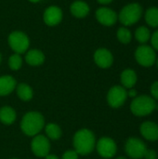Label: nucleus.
<instances>
[{
    "label": "nucleus",
    "mask_w": 158,
    "mask_h": 159,
    "mask_svg": "<svg viewBox=\"0 0 158 159\" xmlns=\"http://www.w3.org/2000/svg\"><path fill=\"white\" fill-rule=\"evenodd\" d=\"M94 133L88 129H81L75 132L73 138L74 150L81 156H87L93 152L96 147Z\"/></svg>",
    "instance_id": "1"
},
{
    "label": "nucleus",
    "mask_w": 158,
    "mask_h": 159,
    "mask_svg": "<svg viewBox=\"0 0 158 159\" xmlns=\"http://www.w3.org/2000/svg\"><path fill=\"white\" fill-rule=\"evenodd\" d=\"M45 127V118L39 112L32 111L26 113L20 121L21 131L29 137H34Z\"/></svg>",
    "instance_id": "2"
},
{
    "label": "nucleus",
    "mask_w": 158,
    "mask_h": 159,
    "mask_svg": "<svg viewBox=\"0 0 158 159\" xmlns=\"http://www.w3.org/2000/svg\"><path fill=\"white\" fill-rule=\"evenodd\" d=\"M156 101L151 96L141 95L134 98L130 103V111L136 116H147L156 109Z\"/></svg>",
    "instance_id": "3"
},
{
    "label": "nucleus",
    "mask_w": 158,
    "mask_h": 159,
    "mask_svg": "<svg viewBox=\"0 0 158 159\" xmlns=\"http://www.w3.org/2000/svg\"><path fill=\"white\" fill-rule=\"evenodd\" d=\"M142 7L138 3H130L126 5L118 14V20L124 26L135 24L142 18Z\"/></svg>",
    "instance_id": "4"
},
{
    "label": "nucleus",
    "mask_w": 158,
    "mask_h": 159,
    "mask_svg": "<svg viewBox=\"0 0 158 159\" xmlns=\"http://www.w3.org/2000/svg\"><path fill=\"white\" fill-rule=\"evenodd\" d=\"M7 43L9 48L17 54L25 53L30 47V39L28 35L21 31H13L8 34Z\"/></svg>",
    "instance_id": "5"
},
{
    "label": "nucleus",
    "mask_w": 158,
    "mask_h": 159,
    "mask_svg": "<svg viewBox=\"0 0 158 159\" xmlns=\"http://www.w3.org/2000/svg\"><path fill=\"white\" fill-rule=\"evenodd\" d=\"M136 61L143 67H151L156 61V54L155 49L147 45H142L135 51Z\"/></svg>",
    "instance_id": "6"
},
{
    "label": "nucleus",
    "mask_w": 158,
    "mask_h": 159,
    "mask_svg": "<svg viewBox=\"0 0 158 159\" xmlns=\"http://www.w3.org/2000/svg\"><path fill=\"white\" fill-rule=\"evenodd\" d=\"M147 147L143 141L139 138L130 137L125 144V151L129 157L132 159H142Z\"/></svg>",
    "instance_id": "7"
},
{
    "label": "nucleus",
    "mask_w": 158,
    "mask_h": 159,
    "mask_svg": "<svg viewBox=\"0 0 158 159\" xmlns=\"http://www.w3.org/2000/svg\"><path fill=\"white\" fill-rule=\"evenodd\" d=\"M128 99V91L122 86H114L112 87L107 93V102L108 104L115 109L120 108L123 106Z\"/></svg>",
    "instance_id": "8"
},
{
    "label": "nucleus",
    "mask_w": 158,
    "mask_h": 159,
    "mask_svg": "<svg viewBox=\"0 0 158 159\" xmlns=\"http://www.w3.org/2000/svg\"><path fill=\"white\" fill-rule=\"evenodd\" d=\"M95 148L98 154L104 159L113 158L117 152L116 143L110 137H102L96 143Z\"/></svg>",
    "instance_id": "9"
},
{
    "label": "nucleus",
    "mask_w": 158,
    "mask_h": 159,
    "mask_svg": "<svg viewBox=\"0 0 158 159\" xmlns=\"http://www.w3.org/2000/svg\"><path fill=\"white\" fill-rule=\"evenodd\" d=\"M31 149L34 156L38 157H46L50 151V143L48 138L44 135H35L32 140Z\"/></svg>",
    "instance_id": "10"
},
{
    "label": "nucleus",
    "mask_w": 158,
    "mask_h": 159,
    "mask_svg": "<svg viewBox=\"0 0 158 159\" xmlns=\"http://www.w3.org/2000/svg\"><path fill=\"white\" fill-rule=\"evenodd\" d=\"M63 18V12L58 6H49L43 13V20L47 26H56L60 24Z\"/></svg>",
    "instance_id": "11"
},
{
    "label": "nucleus",
    "mask_w": 158,
    "mask_h": 159,
    "mask_svg": "<svg viewBox=\"0 0 158 159\" xmlns=\"http://www.w3.org/2000/svg\"><path fill=\"white\" fill-rule=\"evenodd\" d=\"M95 17L98 22L104 26H112L115 24L118 20V14L112 8L102 7L98 8L95 12Z\"/></svg>",
    "instance_id": "12"
},
{
    "label": "nucleus",
    "mask_w": 158,
    "mask_h": 159,
    "mask_svg": "<svg viewBox=\"0 0 158 159\" xmlns=\"http://www.w3.org/2000/svg\"><path fill=\"white\" fill-rule=\"evenodd\" d=\"M93 59H94V61L97 64V66H99L100 68H102V69L110 68L114 62V56H113L112 52L109 49L104 48H98L94 52Z\"/></svg>",
    "instance_id": "13"
},
{
    "label": "nucleus",
    "mask_w": 158,
    "mask_h": 159,
    "mask_svg": "<svg viewBox=\"0 0 158 159\" xmlns=\"http://www.w3.org/2000/svg\"><path fill=\"white\" fill-rule=\"evenodd\" d=\"M140 132L149 142H156L158 140V125L153 121L143 122L140 127Z\"/></svg>",
    "instance_id": "14"
},
{
    "label": "nucleus",
    "mask_w": 158,
    "mask_h": 159,
    "mask_svg": "<svg viewBox=\"0 0 158 159\" xmlns=\"http://www.w3.org/2000/svg\"><path fill=\"white\" fill-rule=\"evenodd\" d=\"M71 14L78 19H83L89 14L90 7L88 3L82 0H75L70 6Z\"/></svg>",
    "instance_id": "15"
},
{
    "label": "nucleus",
    "mask_w": 158,
    "mask_h": 159,
    "mask_svg": "<svg viewBox=\"0 0 158 159\" xmlns=\"http://www.w3.org/2000/svg\"><path fill=\"white\" fill-rule=\"evenodd\" d=\"M45 54L36 48L28 49L25 54V61L31 66H39L42 65L45 61Z\"/></svg>",
    "instance_id": "16"
},
{
    "label": "nucleus",
    "mask_w": 158,
    "mask_h": 159,
    "mask_svg": "<svg viewBox=\"0 0 158 159\" xmlns=\"http://www.w3.org/2000/svg\"><path fill=\"white\" fill-rule=\"evenodd\" d=\"M17 82L11 75L0 76V96H7L16 89Z\"/></svg>",
    "instance_id": "17"
},
{
    "label": "nucleus",
    "mask_w": 158,
    "mask_h": 159,
    "mask_svg": "<svg viewBox=\"0 0 158 159\" xmlns=\"http://www.w3.org/2000/svg\"><path fill=\"white\" fill-rule=\"evenodd\" d=\"M138 80V76L136 72L133 69H125L120 75V81L122 84V87H124L126 89H129L134 88Z\"/></svg>",
    "instance_id": "18"
},
{
    "label": "nucleus",
    "mask_w": 158,
    "mask_h": 159,
    "mask_svg": "<svg viewBox=\"0 0 158 159\" xmlns=\"http://www.w3.org/2000/svg\"><path fill=\"white\" fill-rule=\"evenodd\" d=\"M17 117L16 111L11 106H3L0 109V121L5 125H11Z\"/></svg>",
    "instance_id": "19"
},
{
    "label": "nucleus",
    "mask_w": 158,
    "mask_h": 159,
    "mask_svg": "<svg viewBox=\"0 0 158 159\" xmlns=\"http://www.w3.org/2000/svg\"><path fill=\"white\" fill-rule=\"evenodd\" d=\"M18 97L23 102H29L33 99L34 91L33 89L26 83H20L16 88Z\"/></svg>",
    "instance_id": "20"
},
{
    "label": "nucleus",
    "mask_w": 158,
    "mask_h": 159,
    "mask_svg": "<svg viewBox=\"0 0 158 159\" xmlns=\"http://www.w3.org/2000/svg\"><path fill=\"white\" fill-rule=\"evenodd\" d=\"M45 131H46V134L47 136L48 139L50 140H53V141H56V140H59L61 137V129L60 128L59 125L55 124V123H48L46 125L45 127Z\"/></svg>",
    "instance_id": "21"
},
{
    "label": "nucleus",
    "mask_w": 158,
    "mask_h": 159,
    "mask_svg": "<svg viewBox=\"0 0 158 159\" xmlns=\"http://www.w3.org/2000/svg\"><path fill=\"white\" fill-rule=\"evenodd\" d=\"M145 20L151 27H158V7H151L145 12Z\"/></svg>",
    "instance_id": "22"
},
{
    "label": "nucleus",
    "mask_w": 158,
    "mask_h": 159,
    "mask_svg": "<svg viewBox=\"0 0 158 159\" xmlns=\"http://www.w3.org/2000/svg\"><path fill=\"white\" fill-rule=\"evenodd\" d=\"M135 38L141 44H145L151 38V33L145 26H140L135 31Z\"/></svg>",
    "instance_id": "23"
},
{
    "label": "nucleus",
    "mask_w": 158,
    "mask_h": 159,
    "mask_svg": "<svg viewBox=\"0 0 158 159\" xmlns=\"http://www.w3.org/2000/svg\"><path fill=\"white\" fill-rule=\"evenodd\" d=\"M116 36L119 42L125 45L129 44L132 39V34L130 30L128 29L127 27H120L116 32Z\"/></svg>",
    "instance_id": "24"
},
{
    "label": "nucleus",
    "mask_w": 158,
    "mask_h": 159,
    "mask_svg": "<svg viewBox=\"0 0 158 159\" xmlns=\"http://www.w3.org/2000/svg\"><path fill=\"white\" fill-rule=\"evenodd\" d=\"M8 66L12 71H18L22 66V58L20 54L14 53L8 59Z\"/></svg>",
    "instance_id": "25"
},
{
    "label": "nucleus",
    "mask_w": 158,
    "mask_h": 159,
    "mask_svg": "<svg viewBox=\"0 0 158 159\" xmlns=\"http://www.w3.org/2000/svg\"><path fill=\"white\" fill-rule=\"evenodd\" d=\"M150 92H151V97L156 100V102L158 101V81L154 82L152 85H151V88H150Z\"/></svg>",
    "instance_id": "26"
},
{
    "label": "nucleus",
    "mask_w": 158,
    "mask_h": 159,
    "mask_svg": "<svg viewBox=\"0 0 158 159\" xmlns=\"http://www.w3.org/2000/svg\"><path fill=\"white\" fill-rule=\"evenodd\" d=\"M78 157L79 155L74 150H68L64 152L61 159H78Z\"/></svg>",
    "instance_id": "27"
},
{
    "label": "nucleus",
    "mask_w": 158,
    "mask_h": 159,
    "mask_svg": "<svg viewBox=\"0 0 158 159\" xmlns=\"http://www.w3.org/2000/svg\"><path fill=\"white\" fill-rule=\"evenodd\" d=\"M144 159H157V153L156 150L154 149H148L146 150L145 154H144Z\"/></svg>",
    "instance_id": "28"
},
{
    "label": "nucleus",
    "mask_w": 158,
    "mask_h": 159,
    "mask_svg": "<svg viewBox=\"0 0 158 159\" xmlns=\"http://www.w3.org/2000/svg\"><path fill=\"white\" fill-rule=\"evenodd\" d=\"M151 44L154 49L158 50V30L154 32V34L151 35Z\"/></svg>",
    "instance_id": "29"
},
{
    "label": "nucleus",
    "mask_w": 158,
    "mask_h": 159,
    "mask_svg": "<svg viewBox=\"0 0 158 159\" xmlns=\"http://www.w3.org/2000/svg\"><path fill=\"white\" fill-rule=\"evenodd\" d=\"M137 96H138V94H137V90L135 89L132 88V89H129V91H128V97H130V98L134 99Z\"/></svg>",
    "instance_id": "30"
},
{
    "label": "nucleus",
    "mask_w": 158,
    "mask_h": 159,
    "mask_svg": "<svg viewBox=\"0 0 158 159\" xmlns=\"http://www.w3.org/2000/svg\"><path fill=\"white\" fill-rule=\"evenodd\" d=\"M97 1L102 5H107V4H110L111 2H113L114 0H97Z\"/></svg>",
    "instance_id": "31"
},
{
    "label": "nucleus",
    "mask_w": 158,
    "mask_h": 159,
    "mask_svg": "<svg viewBox=\"0 0 158 159\" xmlns=\"http://www.w3.org/2000/svg\"><path fill=\"white\" fill-rule=\"evenodd\" d=\"M45 159H60L57 156H55V155H50V154H48L46 157H45Z\"/></svg>",
    "instance_id": "32"
},
{
    "label": "nucleus",
    "mask_w": 158,
    "mask_h": 159,
    "mask_svg": "<svg viewBox=\"0 0 158 159\" xmlns=\"http://www.w3.org/2000/svg\"><path fill=\"white\" fill-rule=\"evenodd\" d=\"M29 2H31V3H38V2H40L41 0H28Z\"/></svg>",
    "instance_id": "33"
},
{
    "label": "nucleus",
    "mask_w": 158,
    "mask_h": 159,
    "mask_svg": "<svg viewBox=\"0 0 158 159\" xmlns=\"http://www.w3.org/2000/svg\"><path fill=\"white\" fill-rule=\"evenodd\" d=\"M116 159H128L126 157H116Z\"/></svg>",
    "instance_id": "34"
},
{
    "label": "nucleus",
    "mask_w": 158,
    "mask_h": 159,
    "mask_svg": "<svg viewBox=\"0 0 158 159\" xmlns=\"http://www.w3.org/2000/svg\"><path fill=\"white\" fill-rule=\"evenodd\" d=\"M1 61H2V55H1V53H0V63H1Z\"/></svg>",
    "instance_id": "35"
},
{
    "label": "nucleus",
    "mask_w": 158,
    "mask_h": 159,
    "mask_svg": "<svg viewBox=\"0 0 158 159\" xmlns=\"http://www.w3.org/2000/svg\"><path fill=\"white\" fill-rule=\"evenodd\" d=\"M156 64H157V67H158V58L156 59Z\"/></svg>",
    "instance_id": "36"
},
{
    "label": "nucleus",
    "mask_w": 158,
    "mask_h": 159,
    "mask_svg": "<svg viewBox=\"0 0 158 159\" xmlns=\"http://www.w3.org/2000/svg\"><path fill=\"white\" fill-rule=\"evenodd\" d=\"M11 159H18V158H11Z\"/></svg>",
    "instance_id": "37"
}]
</instances>
